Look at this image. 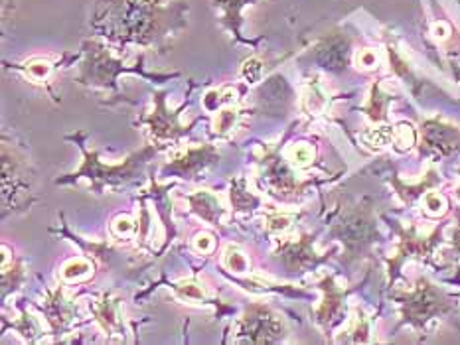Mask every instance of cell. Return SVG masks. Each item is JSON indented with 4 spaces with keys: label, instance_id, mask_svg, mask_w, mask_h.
Listing matches in <instances>:
<instances>
[{
    "label": "cell",
    "instance_id": "obj_1",
    "mask_svg": "<svg viewBox=\"0 0 460 345\" xmlns=\"http://www.w3.org/2000/svg\"><path fill=\"white\" fill-rule=\"evenodd\" d=\"M448 304L445 302L443 294L439 290L432 288L431 285L423 283L413 296L405 301V316L411 322H425L431 320V316L445 312Z\"/></svg>",
    "mask_w": 460,
    "mask_h": 345
},
{
    "label": "cell",
    "instance_id": "obj_2",
    "mask_svg": "<svg viewBox=\"0 0 460 345\" xmlns=\"http://www.w3.org/2000/svg\"><path fill=\"white\" fill-rule=\"evenodd\" d=\"M423 132H425V140L429 142V147L439 148L445 154L455 150L456 144L460 142V132L455 129V126H448L439 121L425 123V129H423Z\"/></svg>",
    "mask_w": 460,
    "mask_h": 345
},
{
    "label": "cell",
    "instance_id": "obj_3",
    "mask_svg": "<svg viewBox=\"0 0 460 345\" xmlns=\"http://www.w3.org/2000/svg\"><path fill=\"white\" fill-rule=\"evenodd\" d=\"M377 61H380V58H377V53L374 50H362V52H357V56H356L357 68H364V69L377 68Z\"/></svg>",
    "mask_w": 460,
    "mask_h": 345
},
{
    "label": "cell",
    "instance_id": "obj_4",
    "mask_svg": "<svg viewBox=\"0 0 460 345\" xmlns=\"http://www.w3.org/2000/svg\"><path fill=\"white\" fill-rule=\"evenodd\" d=\"M291 158L297 166H308L312 160V150L307 147H294L291 150Z\"/></svg>",
    "mask_w": 460,
    "mask_h": 345
},
{
    "label": "cell",
    "instance_id": "obj_5",
    "mask_svg": "<svg viewBox=\"0 0 460 345\" xmlns=\"http://www.w3.org/2000/svg\"><path fill=\"white\" fill-rule=\"evenodd\" d=\"M445 205H447L445 199L440 197V196H437V194H429L427 199H425V207H427L431 213H435V215L443 213L445 212Z\"/></svg>",
    "mask_w": 460,
    "mask_h": 345
},
{
    "label": "cell",
    "instance_id": "obj_6",
    "mask_svg": "<svg viewBox=\"0 0 460 345\" xmlns=\"http://www.w3.org/2000/svg\"><path fill=\"white\" fill-rule=\"evenodd\" d=\"M432 34L437 36V38H447V36L450 34V28L447 22H437L435 26H432Z\"/></svg>",
    "mask_w": 460,
    "mask_h": 345
},
{
    "label": "cell",
    "instance_id": "obj_7",
    "mask_svg": "<svg viewBox=\"0 0 460 345\" xmlns=\"http://www.w3.org/2000/svg\"><path fill=\"white\" fill-rule=\"evenodd\" d=\"M455 245H456V249L460 251V229H458L456 235H455Z\"/></svg>",
    "mask_w": 460,
    "mask_h": 345
}]
</instances>
